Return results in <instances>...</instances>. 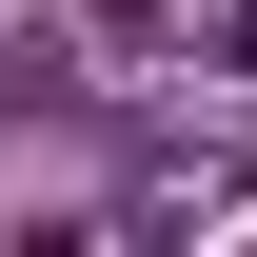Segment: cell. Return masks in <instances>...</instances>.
<instances>
[{
    "label": "cell",
    "mask_w": 257,
    "mask_h": 257,
    "mask_svg": "<svg viewBox=\"0 0 257 257\" xmlns=\"http://www.w3.org/2000/svg\"><path fill=\"white\" fill-rule=\"evenodd\" d=\"M218 60H237V79H257V0H218Z\"/></svg>",
    "instance_id": "cell-1"
}]
</instances>
